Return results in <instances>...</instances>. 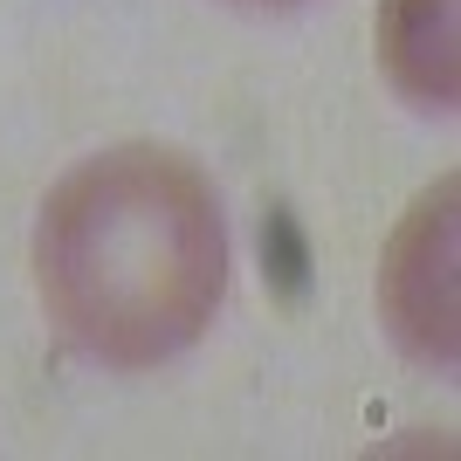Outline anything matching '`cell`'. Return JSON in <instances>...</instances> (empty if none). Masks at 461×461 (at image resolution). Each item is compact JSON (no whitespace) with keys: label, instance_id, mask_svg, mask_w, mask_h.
Instances as JSON below:
<instances>
[{"label":"cell","instance_id":"cell-1","mask_svg":"<svg viewBox=\"0 0 461 461\" xmlns=\"http://www.w3.org/2000/svg\"><path fill=\"white\" fill-rule=\"evenodd\" d=\"M35 303L104 372H152L207 338L228 296V221L207 166L179 145H104L35 207Z\"/></svg>","mask_w":461,"mask_h":461},{"label":"cell","instance_id":"cell-2","mask_svg":"<svg viewBox=\"0 0 461 461\" xmlns=\"http://www.w3.org/2000/svg\"><path fill=\"white\" fill-rule=\"evenodd\" d=\"M455 200H461V179L441 173L400 213V228L385 234V255H379L385 338L434 372H447L461 351V317H455V228H461V213H455Z\"/></svg>","mask_w":461,"mask_h":461},{"label":"cell","instance_id":"cell-3","mask_svg":"<svg viewBox=\"0 0 461 461\" xmlns=\"http://www.w3.org/2000/svg\"><path fill=\"white\" fill-rule=\"evenodd\" d=\"M372 49H379L385 83L420 104V111H455L461 96V56H455V0H379L372 14Z\"/></svg>","mask_w":461,"mask_h":461},{"label":"cell","instance_id":"cell-4","mask_svg":"<svg viewBox=\"0 0 461 461\" xmlns=\"http://www.w3.org/2000/svg\"><path fill=\"white\" fill-rule=\"evenodd\" d=\"M234 7H296V0H234Z\"/></svg>","mask_w":461,"mask_h":461}]
</instances>
